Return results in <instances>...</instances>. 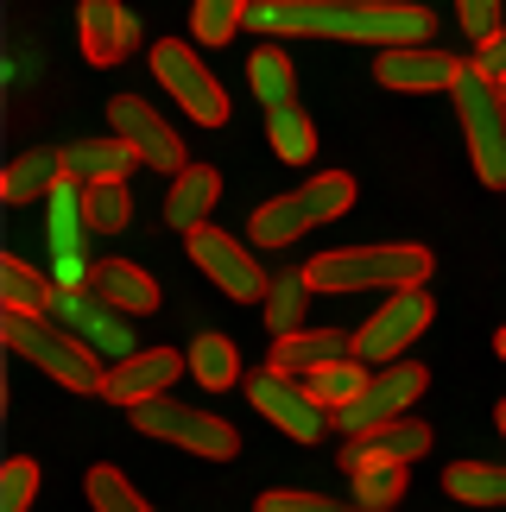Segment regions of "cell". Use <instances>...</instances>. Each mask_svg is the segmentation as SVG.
<instances>
[{"instance_id": "11", "label": "cell", "mask_w": 506, "mask_h": 512, "mask_svg": "<svg viewBox=\"0 0 506 512\" xmlns=\"http://www.w3.org/2000/svg\"><path fill=\"white\" fill-rule=\"evenodd\" d=\"M247 399L260 405V418L279 424L291 443H323V430L336 424V411H329L304 380H291V373H279V367L253 373V380H247Z\"/></svg>"}, {"instance_id": "36", "label": "cell", "mask_w": 506, "mask_h": 512, "mask_svg": "<svg viewBox=\"0 0 506 512\" xmlns=\"http://www.w3.org/2000/svg\"><path fill=\"white\" fill-rule=\"evenodd\" d=\"M38 494V468L26 456H13L7 468H0V512H26Z\"/></svg>"}, {"instance_id": "3", "label": "cell", "mask_w": 506, "mask_h": 512, "mask_svg": "<svg viewBox=\"0 0 506 512\" xmlns=\"http://www.w3.org/2000/svg\"><path fill=\"white\" fill-rule=\"evenodd\" d=\"M348 209H355V177L348 171H317L304 190H285V196H272V203L253 209L247 241L253 247H291V241H304L310 228L336 222Z\"/></svg>"}, {"instance_id": "29", "label": "cell", "mask_w": 506, "mask_h": 512, "mask_svg": "<svg viewBox=\"0 0 506 512\" xmlns=\"http://www.w3.org/2000/svg\"><path fill=\"white\" fill-rule=\"evenodd\" d=\"M310 298H317V285H310V266L279 272V279H272V291H266V323H272V336H291V329H304Z\"/></svg>"}, {"instance_id": "24", "label": "cell", "mask_w": 506, "mask_h": 512, "mask_svg": "<svg viewBox=\"0 0 506 512\" xmlns=\"http://www.w3.org/2000/svg\"><path fill=\"white\" fill-rule=\"evenodd\" d=\"M184 354H190V380H197L203 392H228L241 380V354H235V342H228L222 329H197V342H190Z\"/></svg>"}, {"instance_id": "39", "label": "cell", "mask_w": 506, "mask_h": 512, "mask_svg": "<svg viewBox=\"0 0 506 512\" xmlns=\"http://www.w3.org/2000/svg\"><path fill=\"white\" fill-rule=\"evenodd\" d=\"M494 430H500V437H506V399L494 405Z\"/></svg>"}, {"instance_id": "42", "label": "cell", "mask_w": 506, "mask_h": 512, "mask_svg": "<svg viewBox=\"0 0 506 512\" xmlns=\"http://www.w3.org/2000/svg\"><path fill=\"white\" fill-rule=\"evenodd\" d=\"M500 95H506V83H500Z\"/></svg>"}, {"instance_id": "13", "label": "cell", "mask_w": 506, "mask_h": 512, "mask_svg": "<svg viewBox=\"0 0 506 512\" xmlns=\"http://www.w3.org/2000/svg\"><path fill=\"white\" fill-rule=\"evenodd\" d=\"M108 121H114V133L140 152V165H152V171H171L178 177L190 159H184V133L165 121L159 108L146 102V95H114L108 102Z\"/></svg>"}, {"instance_id": "19", "label": "cell", "mask_w": 506, "mask_h": 512, "mask_svg": "<svg viewBox=\"0 0 506 512\" xmlns=\"http://www.w3.org/2000/svg\"><path fill=\"white\" fill-rule=\"evenodd\" d=\"M342 354H355V342H348L342 329H291V336H272L266 367H279V373H291V380H304L310 367L342 361Z\"/></svg>"}, {"instance_id": "27", "label": "cell", "mask_w": 506, "mask_h": 512, "mask_svg": "<svg viewBox=\"0 0 506 512\" xmlns=\"http://www.w3.org/2000/svg\"><path fill=\"white\" fill-rule=\"evenodd\" d=\"M51 279L45 272H32L19 253H0V310H26V317H45L51 310Z\"/></svg>"}, {"instance_id": "7", "label": "cell", "mask_w": 506, "mask_h": 512, "mask_svg": "<svg viewBox=\"0 0 506 512\" xmlns=\"http://www.w3.org/2000/svg\"><path fill=\"white\" fill-rule=\"evenodd\" d=\"M152 76H159V89L190 121H203V127L228 121V89L216 83V70L203 64V51L190 45V38H159V45H152Z\"/></svg>"}, {"instance_id": "32", "label": "cell", "mask_w": 506, "mask_h": 512, "mask_svg": "<svg viewBox=\"0 0 506 512\" xmlns=\"http://www.w3.org/2000/svg\"><path fill=\"white\" fill-rule=\"evenodd\" d=\"M247 13H253V0H190V38L216 51L247 26Z\"/></svg>"}, {"instance_id": "30", "label": "cell", "mask_w": 506, "mask_h": 512, "mask_svg": "<svg viewBox=\"0 0 506 512\" xmlns=\"http://www.w3.org/2000/svg\"><path fill=\"white\" fill-rule=\"evenodd\" d=\"M367 380H374V367H367V361H361V354H342V361H323V367H310V373H304V386H310V392H317V399H323L329 411H342V405H355Z\"/></svg>"}, {"instance_id": "15", "label": "cell", "mask_w": 506, "mask_h": 512, "mask_svg": "<svg viewBox=\"0 0 506 512\" xmlns=\"http://www.w3.org/2000/svg\"><path fill=\"white\" fill-rule=\"evenodd\" d=\"M178 373H190V354H178V348H140V354H127V361H114V367H108L102 399H114V405L165 399Z\"/></svg>"}, {"instance_id": "20", "label": "cell", "mask_w": 506, "mask_h": 512, "mask_svg": "<svg viewBox=\"0 0 506 512\" xmlns=\"http://www.w3.org/2000/svg\"><path fill=\"white\" fill-rule=\"evenodd\" d=\"M51 215H45V234H51V266H70V260H83V234H95L89 228V209H83V184L76 177H64L51 196Z\"/></svg>"}, {"instance_id": "28", "label": "cell", "mask_w": 506, "mask_h": 512, "mask_svg": "<svg viewBox=\"0 0 506 512\" xmlns=\"http://www.w3.org/2000/svg\"><path fill=\"white\" fill-rule=\"evenodd\" d=\"M443 494L462 506H506V462H456L443 468Z\"/></svg>"}, {"instance_id": "33", "label": "cell", "mask_w": 506, "mask_h": 512, "mask_svg": "<svg viewBox=\"0 0 506 512\" xmlns=\"http://www.w3.org/2000/svg\"><path fill=\"white\" fill-rule=\"evenodd\" d=\"M83 209H89V228H95V234H121V228L133 222L127 177H108V184H83Z\"/></svg>"}, {"instance_id": "41", "label": "cell", "mask_w": 506, "mask_h": 512, "mask_svg": "<svg viewBox=\"0 0 506 512\" xmlns=\"http://www.w3.org/2000/svg\"><path fill=\"white\" fill-rule=\"evenodd\" d=\"M361 512H374V506H361Z\"/></svg>"}, {"instance_id": "23", "label": "cell", "mask_w": 506, "mask_h": 512, "mask_svg": "<svg viewBox=\"0 0 506 512\" xmlns=\"http://www.w3.org/2000/svg\"><path fill=\"white\" fill-rule=\"evenodd\" d=\"M57 184H64V152H51V146L19 152V159L0 171V196H7V203H45Z\"/></svg>"}, {"instance_id": "10", "label": "cell", "mask_w": 506, "mask_h": 512, "mask_svg": "<svg viewBox=\"0 0 506 512\" xmlns=\"http://www.w3.org/2000/svg\"><path fill=\"white\" fill-rule=\"evenodd\" d=\"M184 247H190V266L203 272V279H216L228 298H241V304H266V291H272V279H266V266L247 253V241L241 234H228V228H190L184 234Z\"/></svg>"}, {"instance_id": "18", "label": "cell", "mask_w": 506, "mask_h": 512, "mask_svg": "<svg viewBox=\"0 0 506 512\" xmlns=\"http://www.w3.org/2000/svg\"><path fill=\"white\" fill-rule=\"evenodd\" d=\"M222 203V171L216 165H184L178 177H171V196H165V222L190 234L209 222V209Z\"/></svg>"}, {"instance_id": "34", "label": "cell", "mask_w": 506, "mask_h": 512, "mask_svg": "<svg viewBox=\"0 0 506 512\" xmlns=\"http://www.w3.org/2000/svg\"><path fill=\"white\" fill-rule=\"evenodd\" d=\"M83 494H89L95 512H152V506L140 500V487H133L121 468H108V462H95L89 475H83Z\"/></svg>"}, {"instance_id": "12", "label": "cell", "mask_w": 506, "mask_h": 512, "mask_svg": "<svg viewBox=\"0 0 506 512\" xmlns=\"http://www.w3.org/2000/svg\"><path fill=\"white\" fill-rule=\"evenodd\" d=\"M45 317L64 323L89 354H108V361L140 354V342H133V317H127V310H114L108 298H89V291H51V310H45Z\"/></svg>"}, {"instance_id": "40", "label": "cell", "mask_w": 506, "mask_h": 512, "mask_svg": "<svg viewBox=\"0 0 506 512\" xmlns=\"http://www.w3.org/2000/svg\"><path fill=\"white\" fill-rule=\"evenodd\" d=\"M494 354H500V361H506V329H500V336H494Z\"/></svg>"}, {"instance_id": "25", "label": "cell", "mask_w": 506, "mask_h": 512, "mask_svg": "<svg viewBox=\"0 0 506 512\" xmlns=\"http://www.w3.org/2000/svg\"><path fill=\"white\" fill-rule=\"evenodd\" d=\"M348 443H361L367 456H386V462H405V468H412L418 456H431V424L405 411V418L380 424V430H367V437H348Z\"/></svg>"}, {"instance_id": "38", "label": "cell", "mask_w": 506, "mask_h": 512, "mask_svg": "<svg viewBox=\"0 0 506 512\" xmlns=\"http://www.w3.org/2000/svg\"><path fill=\"white\" fill-rule=\"evenodd\" d=\"M469 64H475L481 76H494V83H506V26H500L494 38H481V45H475V57H469Z\"/></svg>"}, {"instance_id": "8", "label": "cell", "mask_w": 506, "mask_h": 512, "mask_svg": "<svg viewBox=\"0 0 506 512\" xmlns=\"http://www.w3.org/2000/svg\"><path fill=\"white\" fill-rule=\"evenodd\" d=\"M437 317V304H431V291L412 285V291H386V304L355 329V354L367 367H386V361H405V348H412L424 329H431Z\"/></svg>"}, {"instance_id": "22", "label": "cell", "mask_w": 506, "mask_h": 512, "mask_svg": "<svg viewBox=\"0 0 506 512\" xmlns=\"http://www.w3.org/2000/svg\"><path fill=\"white\" fill-rule=\"evenodd\" d=\"M133 165H140V152H133L121 133H102V140L64 146V177H76V184H108V177H127Z\"/></svg>"}, {"instance_id": "2", "label": "cell", "mask_w": 506, "mask_h": 512, "mask_svg": "<svg viewBox=\"0 0 506 512\" xmlns=\"http://www.w3.org/2000/svg\"><path fill=\"white\" fill-rule=\"evenodd\" d=\"M431 279V247L386 241V247H329L310 260V285L317 291H412Z\"/></svg>"}, {"instance_id": "5", "label": "cell", "mask_w": 506, "mask_h": 512, "mask_svg": "<svg viewBox=\"0 0 506 512\" xmlns=\"http://www.w3.org/2000/svg\"><path fill=\"white\" fill-rule=\"evenodd\" d=\"M450 95H456V121H462V140H469L475 177L488 190H506V95H500V83L481 76L475 64H462Z\"/></svg>"}, {"instance_id": "31", "label": "cell", "mask_w": 506, "mask_h": 512, "mask_svg": "<svg viewBox=\"0 0 506 512\" xmlns=\"http://www.w3.org/2000/svg\"><path fill=\"white\" fill-rule=\"evenodd\" d=\"M266 140H272V152H279L285 165H310V159H317V127H310V114L298 102L266 108Z\"/></svg>"}, {"instance_id": "1", "label": "cell", "mask_w": 506, "mask_h": 512, "mask_svg": "<svg viewBox=\"0 0 506 512\" xmlns=\"http://www.w3.org/2000/svg\"><path fill=\"white\" fill-rule=\"evenodd\" d=\"M260 38H342V45H431L437 13L418 0H253Z\"/></svg>"}, {"instance_id": "37", "label": "cell", "mask_w": 506, "mask_h": 512, "mask_svg": "<svg viewBox=\"0 0 506 512\" xmlns=\"http://www.w3.org/2000/svg\"><path fill=\"white\" fill-rule=\"evenodd\" d=\"M500 13H506V0H456V26L469 32L475 45L500 32Z\"/></svg>"}, {"instance_id": "17", "label": "cell", "mask_w": 506, "mask_h": 512, "mask_svg": "<svg viewBox=\"0 0 506 512\" xmlns=\"http://www.w3.org/2000/svg\"><path fill=\"white\" fill-rule=\"evenodd\" d=\"M342 475H348V487H355V506L386 512V506L405 500L412 468H405V462H386V456H367L361 443H348V449H342Z\"/></svg>"}, {"instance_id": "6", "label": "cell", "mask_w": 506, "mask_h": 512, "mask_svg": "<svg viewBox=\"0 0 506 512\" xmlns=\"http://www.w3.org/2000/svg\"><path fill=\"white\" fill-rule=\"evenodd\" d=\"M127 418H133V430H140V437L178 443V449H190V456H203V462H235V456H241L235 424L216 418V411H203V405L146 399V405H127Z\"/></svg>"}, {"instance_id": "21", "label": "cell", "mask_w": 506, "mask_h": 512, "mask_svg": "<svg viewBox=\"0 0 506 512\" xmlns=\"http://www.w3.org/2000/svg\"><path fill=\"white\" fill-rule=\"evenodd\" d=\"M95 298H108L114 310H127V317H152L159 310V279L152 272H140L133 260H102L95 266V279H89Z\"/></svg>"}, {"instance_id": "14", "label": "cell", "mask_w": 506, "mask_h": 512, "mask_svg": "<svg viewBox=\"0 0 506 512\" xmlns=\"http://www.w3.org/2000/svg\"><path fill=\"white\" fill-rule=\"evenodd\" d=\"M380 89H405V95H431V89H456L462 57L443 45H386L374 57Z\"/></svg>"}, {"instance_id": "16", "label": "cell", "mask_w": 506, "mask_h": 512, "mask_svg": "<svg viewBox=\"0 0 506 512\" xmlns=\"http://www.w3.org/2000/svg\"><path fill=\"white\" fill-rule=\"evenodd\" d=\"M76 38H83V57L95 70H114L140 45V19H133L121 0H83V7H76Z\"/></svg>"}, {"instance_id": "35", "label": "cell", "mask_w": 506, "mask_h": 512, "mask_svg": "<svg viewBox=\"0 0 506 512\" xmlns=\"http://www.w3.org/2000/svg\"><path fill=\"white\" fill-rule=\"evenodd\" d=\"M253 512H361V506H342L329 494H304V487H272V494L253 500Z\"/></svg>"}, {"instance_id": "4", "label": "cell", "mask_w": 506, "mask_h": 512, "mask_svg": "<svg viewBox=\"0 0 506 512\" xmlns=\"http://www.w3.org/2000/svg\"><path fill=\"white\" fill-rule=\"evenodd\" d=\"M0 336H7V348L19 354V361H32L38 373H51V380L70 386V392H102V380H108V373H102V354H89L64 323H51V317L0 310Z\"/></svg>"}, {"instance_id": "26", "label": "cell", "mask_w": 506, "mask_h": 512, "mask_svg": "<svg viewBox=\"0 0 506 512\" xmlns=\"http://www.w3.org/2000/svg\"><path fill=\"white\" fill-rule=\"evenodd\" d=\"M247 83H253V102H266V108H285V102H291L298 70H291V57H285L279 38H266V45L247 51Z\"/></svg>"}, {"instance_id": "9", "label": "cell", "mask_w": 506, "mask_h": 512, "mask_svg": "<svg viewBox=\"0 0 506 512\" xmlns=\"http://www.w3.org/2000/svg\"><path fill=\"white\" fill-rule=\"evenodd\" d=\"M424 386H431V373L418 361H386V367H374V380L361 386V399L336 411V430L342 437H367V430L405 418V411L424 399Z\"/></svg>"}]
</instances>
